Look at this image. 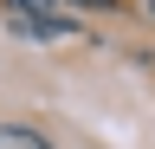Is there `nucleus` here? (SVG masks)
<instances>
[{"mask_svg":"<svg viewBox=\"0 0 155 149\" xmlns=\"http://www.w3.org/2000/svg\"><path fill=\"white\" fill-rule=\"evenodd\" d=\"M7 26L19 32V39H65V32H78L58 0H13V7H7Z\"/></svg>","mask_w":155,"mask_h":149,"instance_id":"1","label":"nucleus"},{"mask_svg":"<svg viewBox=\"0 0 155 149\" xmlns=\"http://www.w3.org/2000/svg\"><path fill=\"white\" fill-rule=\"evenodd\" d=\"M0 149H52V136H39L32 123H0Z\"/></svg>","mask_w":155,"mask_h":149,"instance_id":"2","label":"nucleus"}]
</instances>
